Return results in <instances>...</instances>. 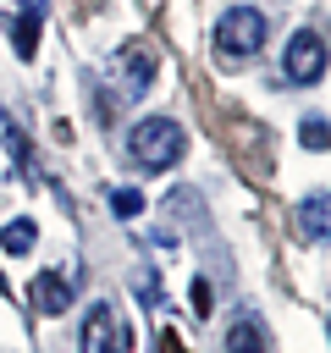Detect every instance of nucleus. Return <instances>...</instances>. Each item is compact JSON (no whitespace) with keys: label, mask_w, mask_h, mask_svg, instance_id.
Masks as SVG:
<instances>
[{"label":"nucleus","mask_w":331,"mask_h":353,"mask_svg":"<svg viewBox=\"0 0 331 353\" xmlns=\"http://www.w3.org/2000/svg\"><path fill=\"white\" fill-rule=\"evenodd\" d=\"M160 353H188V347H182V336H177V331H160Z\"/></svg>","instance_id":"obj_15"},{"label":"nucleus","mask_w":331,"mask_h":353,"mask_svg":"<svg viewBox=\"0 0 331 353\" xmlns=\"http://www.w3.org/2000/svg\"><path fill=\"white\" fill-rule=\"evenodd\" d=\"M182 149H188V132H182L171 116H143V121L127 132V154H132V165H143V171L177 165Z\"/></svg>","instance_id":"obj_2"},{"label":"nucleus","mask_w":331,"mask_h":353,"mask_svg":"<svg viewBox=\"0 0 331 353\" xmlns=\"http://www.w3.org/2000/svg\"><path fill=\"white\" fill-rule=\"evenodd\" d=\"M226 353H265V331L254 320H232L226 325Z\"/></svg>","instance_id":"obj_9"},{"label":"nucleus","mask_w":331,"mask_h":353,"mask_svg":"<svg viewBox=\"0 0 331 353\" xmlns=\"http://www.w3.org/2000/svg\"><path fill=\"white\" fill-rule=\"evenodd\" d=\"M33 237H39V226H33L28 215H17V221H6V226H0V248H6V254H28V248H33Z\"/></svg>","instance_id":"obj_10"},{"label":"nucleus","mask_w":331,"mask_h":353,"mask_svg":"<svg viewBox=\"0 0 331 353\" xmlns=\"http://www.w3.org/2000/svg\"><path fill=\"white\" fill-rule=\"evenodd\" d=\"M28 303H33L39 314H66V309H72V276H61V270H39L33 287H28Z\"/></svg>","instance_id":"obj_6"},{"label":"nucleus","mask_w":331,"mask_h":353,"mask_svg":"<svg viewBox=\"0 0 331 353\" xmlns=\"http://www.w3.org/2000/svg\"><path fill=\"white\" fill-rule=\"evenodd\" d=\"M281 72H287V83H298V88L320 83V77H325V33H320V28H298V33L287 39Z\"/></svg>","instance_id":"obj_3"},{"label":"nucleus","mask_w":331,"mask_h":353,"mask_svg":"<svg viewBox=\"0 0 331 353\" xmlns=\"http://www.w3.org/2000/svg\"><path fill=\"white\" fill-rule=\"evenodd\" d=\"M325 215H331L325 193H309V199L298 204V237H303V243H325Z\"/></svg>","instance_id":"obj_8"},{"label":"nucleus","mask_w":331,"mask_h":353,"mask_svg":"<svg viewBox=\"0 0 331 353\" xmlns=\"http://www.w3.org/2000/svg\"><path fill=\"white\" fill-rule=\"evenodd\" d=\"M110 210H116L121 221H132V215H143V193H138V188H116V193H110Z\"/></svg>","instance_id":"obj_11"},{"label":"nucleus","mask_w":331,"mask_h":353,"mask_svg":"<svg viewBox=\"0 0 331 353\" xmlns=\"http://www.w3.org/2000/svg\"><path fill=\"white\" fill-rule=\"evenodd\" d=\"M0 127H6V149H11V160L28 165V138H22V127H17L11 116H0Z\"/></svg>","instance_id":"obj_13"},{"label":"nucleus","mask_w":331,"mask_h":353,"mask_svg":"<svg viewBox=\"0 0 331 353\" xmlns=\"http://www.w3.org/2000/svg\"><path fill=\"white\" fill-rule=\"evenodd\" d=\"M110 77H116V94L138 99V94H149V83H154V55H149L143 44H127V50H116Z\"/></svg>","instance_id":"obj_5"},{"label":"nucleus","mask_w":331,"mask_h":353,"mask_svg":"<svg viewBox=\"0 0 331 353\" xmlns=\"http://www.w3.org/2000/svg\"><path fill=\"white\" fill-rule=\"evenodd\" d=\"M39 22H44V0H22V17H17V28H11V50H17L22 61L39 55Z\"/></svg>","instance_id":"obj_7"},{"label":"nucleus","mask_w":331,"mask_h":353,"mask_svg":"<svg viewBox=\"0 0 331 353\" xmlns=\"http://www.w3.org/2000/svg\"><path fill=\"white\" fill-rule=\"evenodd\" d=\"M193 309L210 314V281H193Z\"/></svg>","instance_id":"obj_14"},{"label":"nucleus","mask_w":331,"mask_h":353,"mask_svg":"<svg viewBox=\"0 0 331 353\" xmlns=\"http://www.w3.org/2000/svg\"><path fill=\"white\" fill-rule=\"evenodd\" d=\"M127 347H132V336L116 320V309L110 303H94L88 320H83V353H127Z\"/></svg>","instance_id":"obj_4"},{"label":"nucleus","mask_w":331,"mask_h":353,"mask_svg":"<svg viewBox=\"0 0 331 353\" xmlns=\"http://www.w3.org/2000/svg\"><path fill=\"white\" fill-rule=\"evenodd\" d=\"M298 138H303V149H314V154H325V143H331V138H325V116H309V121L298 127Z\"/></svg>","instance_id":"obj_12"},{"label":"nucleus","mask_w":331,"mask_h":353,"mask_svg":"<svg viewBox=\"0 0 331 353\" xmlns=\"http://www.w3.org/2000/svg\"><path fill=\"white\" fill-rule=\"evenodd\" d=\"M265 33H270L265 11H254V6H232V11H221V22H215V61H221V66H243V61H254V55L265 50Z\"/></svg>","instance_id":"obj_1"}]
</instances>
